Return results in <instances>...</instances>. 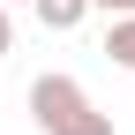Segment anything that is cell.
I'll return each instance as SVG.
<instances>
[{
	"mask_svg": "<svg viewBox=\"0 0 135 135\" xmlns=\"http://www.w3.org/2000/svg\"><path fill=\"white\" fill-rule=\"evenodd\" d=\"M90 8H105L113 23H120V15H135V0H90Z\"/></svg>",
	"mask_w": 135,
	"mask_h": 135,
	"instance_id": "5b68a950",
	"label": "cell"
},
{
	"mask_svg": "<svg viewBox=\"0 0 135 135\" xmlns=\"http://www.w3.org/2000/svg\"><path fill=\"white\" fill-rule=\"evenodd\" d=\"M105 60L135 75V15H120V23H105Z\"/></svg>",
	"mask_w": 135,
	"mask_h": 135,
	"instance_id": "3957f363",
	"label": "cell"
},
{
	"mask_svg": "<svg viewBox=\"0 0 135 135\" xmlns=\"http://www.w3.org/2000/svg\"><path fill=\"white\" fill-rule=\"evenodd\" d=\"M30 8H38V23H45V30H83L90 0H30Z\"/></svg>",
	"mask_w": 135,
	"mask_h": 135,
	"instance_id": "7a4b0ae2",
	"label": "cell"
},
{
	"mask_svg": "<svg viewBox=\"0 0 135 135\" xmlns=\"http://www.w3.org/2000/svg\"><path fill=\"white\" fill-rule=\"evenodd\" d=\"M30 120H38V135H120L113 113H98L90 90L75 75H60V68H45L30 83Z\"/></svg>",
	"mask_w": 135,
	"mask_h": 135,
	"instance_id": "6da1fadb",
	"label": "cell"
},
{
	"mask_svg": "<svg viewBox=\"0 0 135 135\" xmlns=\"http://www.w3.org/2000/svg\"><path fill=\"white\" fill-rule=\"evenodd\" d=\"M8 53H15V15L0 8V60H8Z\"/></svg>",
	"mask_w": 135,
	"mask_h": 135,
	"instance_id": "277c9868",
	"label": "cell"
},
{
	"mask_svg": "<svg viewBox=\"0 0 135 135\" xmlns=\"http://www.w3.org/2000/svg\"><path fill=\"white\" fill-rule=\"evenodd\" d=\"M0 8H8V0H0Z\"/></svg>",
	"mask_w": 135,
	"mask_h": 135,
	"instance_id": "8992f818",
	"label": "cell"
}]
</instances>
